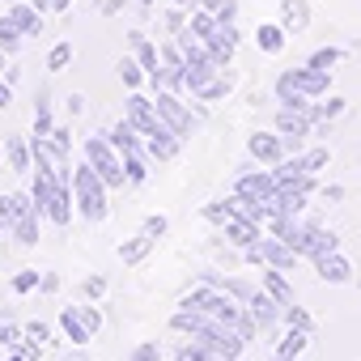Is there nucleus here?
<instances>
[{"instance_id":"nucleus-38","label":"nucleus","mask_w":361,"mask_h":361,"mask_svg":"<svg viewBox=\"0 0 361 361\" xmlns=\"http://www.w3.org/2000/svg\"><path fill=\"white\" fill-rule=\"evenodd\" d=\"M285 327H298V331H314V323H310V314L293 302V306H285Z\"/></svg>"},{"instance_id":"nucleus-53","label":"nucleus","mask_w":361,"mask_h":361,"mask_svg":"<svg viewBox=\"0 0 361 361\" xmlns=\"http://www.w3.org/2000/svg\"><path fill=\"white\" fill-rule=\"evenodd\" d=\"M276 361H298V357H276Z\"/></svg>"},{"instance_id":"nucleus-5","label":"nucleus","mask_w":361,"mask_h":361,"mask_svg":"<svg viewBox=\"0 0 361 361\" xmlns=\"http://www.w3.org/2000/svg\"><path fill=\"white\" fill-rule=\"evenodd\" d=\"M243 255H247L251 264H268V268H281V272H289V268L298 264V251H293L289 243H281L276 234H272V238H259V243L247 247Z\"/></svg>"},{"instance_id":"nucleus-24","label":"nucleus","mask_w":361,"mask_h":361,"mask_svg":"<svg viewBox=\"0 0 361 361\" xmlns=\"http://www.w3.org/2000/svg\"><path fill=\"white\" fill-rule=\"evenodd\" d=\"M285 35H289V30H285L281 22H272V26H259V30H255V43H259L264 56H281V51H285Z\"/></svg>"},{"instance_id":"nucleus-15","label":"nucleus","mask_w":361,"mask_h":361,"mask_svg":"<svg viewBox=\"0 0 361 361\" xmlns=\"http://www.w3.org/2000/svg\"><path fill=\"white\" fill-rule=\"evenodd\" d=\"M247 310H251V319L259 323V331H272V327L285 319V306H281L276 298H268L264 289H255V298L247 302Z\"/></svg>"},{"instance_id":"nucleus-3","label":"nucleus","mask_w":361,"mask_h":361,"mask_svg":"<svg viewBox=\"0 0 361 361\" xmlns=\"http://www.w3.org/2000/svg\"><path fill=\"white\" fill-rule=\"evenodd\" d=\"M106 183L98 178V170L90 166V161H81V166H73V200H77V217H85L90 226H98V221H106V213H111V204H106Z\"/></svg>"},{"instance_id":"nucleus-43","label":"nucleus","mask_w":361,"mask_h":361,"mask_svg":"<svg viewBox=\"0 0 361 361\" xmlns=\"http://www.w3.org/2000/svg\"><path fill=\"white\" fill-rule=\"evenodd\" d=\"M226 94H230V77H217V81H213V85H204L196 98H200V102H213V98H226Z\"/></svg>"},{"instance_id":"nucleus-11","label":"nucleus","mask_w":361,"mask_h":361,"mask_svg":"<svg viewBox=\"0 0 361 361\" xmlns=\"http://www.w3.org/2000/svg\"><path fill=\"white\" fill-rule=\"evenodd\" d=\"M247 153H251L255 161H264V166H276V161H285L289 145H285L281 132H255V136L247 140Z\"/></svg>"},{"instance_id":"nucleus-52","label":"nucleus","mask_w":361,"mask_h":361,"mask_svg":"<svg viewBox=\"0 0 361 361\" xmlns=\"http://www.w3.org/2000/svg\"><path fill=\"white\" fill-rule=\"evenodd\" d=\"M0 161H5V140H0Z\"/></svg>"},{"instance_id":"nucleus-45","label":"nucleus","mask_w":361,"mask_h":361,"mask_svg":"<svg viewBox=\"0 0 361 361\" xmlns=\"http://www.w3.org/2000/svg\"><path fill=\"white\" fill-rule=\"evenodd\" d=\"M302 157H306V170L314 174V170H323V166H327V157H331V153H327V149H310V153H302Z\"/></svg>"},{"instance_id":"nucleus-29","label":"nucleus","mask_w":361,"mask_h":361,"mask_svg":"<svg viewBox=\"0 0 361 361\" xmlns=\"http://www.w3.org/2000/svg\"><path fill=\"white\" fill-rule=\"evenodd\" d=\"M56 132V119H51V98L47 94H39V102H35V136H51Z\"/></svg>"},{"instance_id":"nucleus-10","label":"nucleus","mask_w":361,"mask_h":361,"mask_svg":"<svg viewBox=\"0 0 361 361\" xmlns=\"http://www.w3.org/2000/svg\"><path fill=\"white\" fill-rule=\"evenodd\" d=\"M204 47H209V56L226 68L230 60H234V51H238V26L234 22H217V30L209 35V39H200Z\"/></svg>"},{"instance_id":"nucleus-6","label":"nucleus","mask_w":361,"mask_h":361,"mask_svg":"<svg viewBox=\"0 0 361 361\" xmlns=\"http://www.w3.org/2000/svg\"><path fill=\"white\" fill-rule=\"evenodd\" d=\"M153 106H157V115H161V123L166 128H174L178 136H188L196 123H192V111L178 102V94L174 90H153Z\"/></svg>"},{"instance_id":"nucleus-34","label":"nucleus","mask_w":361,"mask_h":361,"mask_svg":"<svg viewBox=\"0 0 361 361\" xmlns=\"http://www.w3.org/2000/svg\"><path fill=\"white\" fill-rule=\"evenodd\" d=\"M22 327H26V340H30V344H39V348H51V344H56V340H51V327H47L43 319H30V323H22Z\"/></svg>"},{"instance_id":"nucleus-21","label":"nucleus","mask_w":361,"mask_h":361,"mask_svg":"<svg viewBox=\"0 0 361 361\" xmlns=\"http://www.w3.org/2000/svg\"><path fill=\"white\" fill-rule=\"evenodd\" d=\"M60 331H64V336H68V344H77V348H85V344L94 340V331L81 323L77 306H64V310H60Z\"/></svg>"},{"instance_id":"nucleus-42","label":"nucleus","mask_w":361,"mask_h":361,"mask_svg":"<svg viewBox=\"0 0 361 361\" xmlns=\"http://www.w3.org/2000/svg\"><path fill=\"white\" fill-rule=\"evenodd\" d=\"M336 60H340V51H336V47H319V51H314V56H310L306 64H314V68L331 73V64H336Z\"/></svg>"},{"instance_id":"nucleus-47","label":"nucleus","mask_w":361,"mask_h":361,"mask_svg":"<svg viewBox=\"0 0 361 361\" xmlns=\"http://www.w3.org/2000/svg\"><path fill=\"white\" fill-rule=\"evenodd\" d=\"M5 106H13V85L0 77V111H5Z\"/></svg>"},{"instance_id":"nucleus-8","label":"nucleus","mask_w":361,"mask_h":361,"mask_svg":"<svg viewBox=\"0 0 361 361\" xmlns=\"http://www.w3.org/2000/svg\"><path fill=\"white\" fill-rule=\"evenodd\" d=\"M234 196H251V200H272L276 196V174L272 170H251L243 166V174L234 178Z\"/></svg>"},{"instance_id":"nucleus-26","label":"nucleus","mask_w":361,"mask_h":361,"mask_svg":"<svg viewBox=\"0 0 361 361\" xmlns=\"http://www.w3.org/2000/svg\"><path fill=\"white\" fill-rule=\"evenodd\" d=\"M310 344V331H298V327H289L285 336H281V344H276V357H302V348Z\"/></svg>"},{"instance_id":"nucleus-31","label":"nucleus","mask_w":361,"mask_h":361,"mask_svg":"<svg viewBox=\"0 0 361 361\" xmlns=\"http://www.w3.org/2000/svg\"><path fill=\"white\" fill-rule=\"evenodd\" d=\"M174 361H217V357H213L200 340H183V344L174 348Z\"/></svg>"},{"instance_id":"nucleus-19","label":"nucleus","mask_w":361,"mask_h":361,"mask_svg":"<svg viewBox=\"0 0 361 361\" xmlns=\"http://www.w3.org/2000/svg\"><path fill=\"white\" fill-rule=\"evenodd\" d=\"M314 268H319V276H323L327 285H348V281H353V264H348L340 251H331V255L314 259Z\"/></svg>"},{"instance_id":"nucleus-17","label":"nucleus","mask_w":361,"mask_h":361,"mask_svg":"<svg viewBox=\"0 0 361 361\" xmlns=\"http://www.w3.org/2000/svg\"><path fill=\"white\" fill-rule=\"evenodd\" d=\"M106 140L119 149V157H132V153H145V136L128 123V119H119V123H111L106 128Z\"/></svg>"},{"instance_id":"nucleus-32","label":"nucleus","mask_w":361,"mask_h":361,"mask_svg":"<svg viewBox=\"0 0 361 361\" xmlns=\"http://www.w3.org/2000/svg\"><path fill=\"white\" fill-rule=\"evenodd\" d=\"M234 217V200L226 196V200H209L204 204V221H213V226H226Z\"/></svg>"},{"instance_id":"nucleus-48","label":"nucleus","mask_w":361,"mask_h":361,"mask_svg":"<svg viewBox=\"0 0 361 361\" xmlns=\"http://www.w3.org/2000/svg\"><path fill=\"white\" fill-rule=\"evenodd\" d=\"M39 289H43V293H56V289H60V276H56V272H43Z\"/></svg>"},{"instance_id":"nucleus-51","label":"nucleus","mask_w":361,"mask_h":361,"mask_svg":"<svg viewBox=\"0 0 361 361\" xmlns=\"http://www.w3.org/2000/svg\"><path fill=\"white\" fill-rule=\"evenodd\" d=\"M5 56H9V51H5V47H0V73H5V68H9V64H5Z\"/></svg>"},{"instance_id":"nucleus-33","label":"nucleus","mask_w":361,"mask_h":361,"mask_svg":"<svg viewBox=\"0 0 361 361\" xmlns=\"http://www.w3.org/2000/svg\"><path fill=\"white\" fill-rule=\"evenodd\" d=\"M26 340V327L13 323V319H0V348H18Z\"/></svg>"},{"instance_id":"nucleus-39","label":"nucleus","mask_w":361,"mask_h":361,"mask_svg":"<svg viewBox=\"0 0 361 361\" xmlns=\"http://www.w3.org/2000/svg\"><path fill=\"white\" fill-rule=\"evenodd\" d=\"M102 293H106V276H85V281H81V298H85V302H98Z\"/></svg>"},{"instance_id":"nucleus-44","label":"nucleus","mask_w":361,"mask_h":361,"mask_svg":"<svg viewBox=\"0 0 361 361\" xmlns=\"http://www.w3.org/2000/svg\"><path fill=\"white\" fill-rule=\"evenodd\" d=\"M166 230H170V221H166L161 213H157V217H145V221H140V234H149V238H161Z\"/></svg>"},{"instance_id":"nucleus-18","label":"nucleus","mask_w":361,"mask_h":361,"mask_svg":"<svg viewBox=\"0 0 361 361\" xmlns=\"http://www.w3.org/2000/svg\"><path fill=\"white\" fill-rule=\"evenodd\" d=\"M5 161L13 174H26V170L35 174V145L26 136H5Z\"/></svg>"},{"instance_id":"nucleus-40","label":"nucleus","mask_w":361,"mask_h":361,"mask_svg":"<svg viewBox=\"0 0 361 361\" xmlns=\"http://www.w3.org/2000/svg\"><path fill=\"white\" fill-rule=\"evenodd\" d=\"M77 314H81V323H85V327L98 336V327H102V310H98L94 302H81V306H77Z\"/></svg>"},{"instance_id":"nucleus-2","label":"nucleus","mask_w":361,"mask_h":361,"mask_svg":"<svg viewBox=\"0 0 361 361\" xmlns=\"http://www.w3.org/2000/svg\"><path fill=\"white\" fill-rule=\"evenodd\" d=\"M0 217H5V230L13 234L18 247H35L39 243L43 213H39V204H35L30 192H5V196H0Z\"/></svg>"},{"instance_id":"nucleus-36","label":"nucleus","mask_w":361,"mask_h":361,"mask_svg":"<svg viewBox=\"0 0 361 361\" xmlns=\"http://www.w3.org/2000/svg\"><path fill=\"white\" fill-rule=\"evenodd\" d=\"M336 115H344V98H327L323 106H310L314 128H319V123H327V119H336Z\"/></svg>"},{"instance_id":"nucleus-49","label":"nucleus","mask_w":361,"mask_h":361,"mask_svg":"<svg viewBox=\"0 0 361 361\" xmlns=\"http://www.w3.org/2000/svg\"><path fill=\"white\" fill-rule=\"evenodd\" d=\"M64 106H68V115H81V111H85V98H81V94H73Z\"/></svg>"},{"instance_id":"nucleus-46","label":"nucleus","mask_w":361,"mask_h":361,"mask_svg":"<svg viewBox=\"0 0 361 361\" xmlns=\"http://www.w3.org/2000/svg\"><path fill=\"white\" fill-rule=\"evenodd\" d=\"M68 5H73V0H35V9H39V13H64Z\"/></svg>"},{"instance_id":"nucleus-35","label":"nucleus","mask_w":361,"mask_h":361,"mask_svg":"<svg viewBox=\"0 0 361 361\" xmlns=\"http://www.w3.org/2000/svg\"><path fill=\"white\" fill-rule=\"evenodd\" d=\"M68 60H73V43H56V47L47 51V73H64Z\"/></svg>"},{"instance_id":"nucleus-16","label":"nucleus","mask_w":361,"mask_h":361,"mask_svg":"<svg viewBox=\"0 0 361 361\" xmlns=\"http://www.w3.org/2000/svg\"><path fill=\"white\" fill-rule=\"evenodd\" d=\"M221 234H226V243H234L238 251H247V247H255L264 234H259V221H251V217H230L226 226H221Z\"/></svg>"},{"instance_id":"nucleus-1","label":"nucleus","mask_w":361,"mask_h":361,"mask_svg":"<svg viewBox=\"0 0 361 361\" xmlns=\"http://www.w3.org/2000/svg\"><path fill=\"white\" fill-rule=\"evenodd\" d=\"M327 85H331V73H323V68H314V64H306V68H285V73L276 77V98H281V106H289V111H310V98L327 94Z\"/></svg>"},{"instance_id":"nucleus-9","label":"nucleus","mask_w":361,"mask_h":361,"mask_svg":"<svg viewBox=\"0 0 361 361\" xmlns=\"http://www.w3.org/2000/svg\"><path fill=\"white\" fill-rule=\"evenodd\" d=\"M276 132L285 136V145L298 153L302 149V140L314 132V119H310V111H289V106H281L276 111Z\"/></svg>"},{"instance_id":"nucleus-14","label":"nucleus","mask_w":361,"mask_h":361,"mask_svg":"<svg viewBox=\"0 0 361 361\" xmlns=\"http://www.w3.org/2000/svg\"><path fill=\"white\" fill-rule=\"evenodd\" d=\"M331 251H336V234H331V230H323V226H306V230H302L298 255H306V259L314 264V259H323V255H331Z\"/></svg>"},{"instance_id":"nucleus-41","label":"nucleus","mask_w":361,"mask_h":361,"mask_svg":"<svg viewBox=\"0 0 361 361\" xmlns=\"http://www.w3.org/2000/svg\"><path fill=\"white\" fill-rule=\"evenodd\" d=\"M128 361H161V348H157V340H140L136 348H132V357Z\"/></svg>"},{"instance_id":"nucleus-37","label":"nucleus","mask_w":361,"mask_h":361,"mask_svg":"<svg viewBox=\"0 0 361 361\" xmlns=\"http://www.w3.org/2000/svg\"><path fill=\"white\" fill-rule=\"evenodd\" d=\"M39 281H43V272H35V268H22V272L9 281V289H13V293H35V289H39Z\"/></svg>"},{"instance_id":"nucleus-25","label":"nucleus","mask_w":361,"mask_h":361,"mask_svg":"<svg viewBox=\"0 0 361 361\" xmlns=\"http://www.w3.org/2000/svg\"><path fill=\"white\" fill-rule=\"evenodd\" d=\"M9 13H13V22L22 26L26 39H35V35L43 30V13H39L35 5H22V0H18V5H9Z\"/></svg>"},{"instance_id":"nucleus-4","label":"nucleus","mask_w":361,"mask_h":361,"mask_svg":"<svg viewBox=\"0 0 361 361\" xmlns=\"http://www.w3.org/2000/svg\"><path fill=\"white\" fill-rule=\"evenodd\" d=\"M85 161L98 170V178H102L106 188H128L123 157H119V149L106 140V132H102V136H85Z\"/></svg>"},{"instance_id":"nucleus-23","label":"nucleus","mask_w":361,"mask_h":361,"mask_svg":"<svg viewBox=\"0 0 361 361\" xmlns=\"http://www.w3.org/2000/svg\"><path fill=\"white\" fill-rule=\"evenodd\" d=\"M153 247H157V238H149V234H132V238H123V243H119V259H123L128 268H136Z\"/></svg>"},{"instance_id":"nucleus-28","label":"nucleus","mask_w":361,"mask_h":361,"mask_svg":"<svg viewBox=\"0 0 361 361\" xmlns=\"http://www.w3.org/2000/svg\"><path fill=\"white\" fill-rule=\"evenodd\" d=\"M22 26L13 22V13H0V47H5V51H18L22 47Z\"/></svg>"},{"instance_id":"nucleus-12","label":"nucleus","mask_w":361,"mask_h":361,"mask_svg":"<svg viewBox=\"0 0 361 361\" xmlns=\"http://www.w3.org/2000/svg\"><path fill=\"white\" fill-rule=\"evenodd\" d=\"M132 47H136V60H140V68H145L149 85H153V90H161V47H157V43H149L140 30L132 35Z\"/></svg>"},{"instance_id":"nucleus-50","label":"nucleus","mask_w":361,"mask_h":361,"mask_svg":"<svg viewBox=\"0 0 361 361\" xmlns=\"http://www.w3.org/2000/svg\"><path fill=\"white\" fill-rule=\"evenodd\" d=\"M5 81H9V85H18V81H22V68H18V64H9V68H5Z\"/></svg>"},{"instance_id":"nucleus-27","label":"nucleus","mask_w":361,"mask_h":361,"mask_svg":"<svg viewBox=\"0 0 361 361\" xmlns=\"http://www.w3.org/2000/svg\"><path fill=\"white\" fill-rule=\"evenodd\" d=\"M123 174H128V188H140L149 178V153H132L123 157Z\"/></svg>"},{"instance_id":"nucleus-20","label":"nucleus","mask_w":361,"mask_h":361,"mask_svg":"<svg viewBox=\"0 0 361 361\" xmlns=\"http://www.w3.org/2000/svg\"><path fill=\"white\" fill-rule=\"evenodd\" d=\"M259 289H264L268 298H276L281 306H293V285L285 281L281 268H264V272H259Z\"/></svg>"},{"instance_id":"nucleus-22","label":"nucleus","mask_w":361,"mask_h":361,"mask_svg":"<svg viewBox=\"0 0 361 361\" xmlns=\"http://www.w3.org/2000/svg\"><path fill=\"white\" fill-rule=\"evenodd\" d=\"M281 26L289 35H302L310 26V5L306 0H281Z\"/></svg>"},{"instance_id":"nucleus-13","label":"nucleus","mask_w":361,"mask_h":361,"mask_svg":"<svg viewBox=\"0 0 361 361\" xmlns=\"http://www.w3.org/2000/svg\"><path fill=\"white\" fill-rule=\"evenodd\" d=\"M178 149H183V136H178L174 128H166V123L153 136H145V153L153 161H170V157H178Z\"/></svg>"},{"instance_id":"nucleus-54","label":"nucleus","mask_w":361,"mask_h":361,"mask_svg":"<svg viewBox=\"0 0 361 361\" xmlns=\"http://www.w3.org/2000/svg\"><path fill=\"white\" fill-rule=\"evenodd\" d=\"M0 230H5V217H0Z\"/></svg>"},{"instance_id":"nucleus-30","label":"nucleus","mask_w":361,"mask_h":361,"mask_svg":"<svg viewBox=\"0 0 361 361\" xmlns=\"http://www.w3.org/2000/svg\"><path fill=\"white\" fill-rule=\"evenodd\" d=\"M119 81L128 85V90H140V81H149L145 77V68H140V60L136 56H128V60H119Z\"/></svg>"},{"instance_id":"nucleus-7","label":"nucleus","mask_w":361,"mask_h":361,"mask_svg":"<svg viewBox=\"0 0 361 361\" xmlns=\"http://www.w3.org/2000/svg\"><path fill=\"white\" fill-rule=\"evenodd\" d=\"M123 119H128L140 136H153V132L161 128V115H157L153 98H145L140 90H132V94H128V102H123Z\"/></svg>"}]
</instances>
